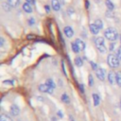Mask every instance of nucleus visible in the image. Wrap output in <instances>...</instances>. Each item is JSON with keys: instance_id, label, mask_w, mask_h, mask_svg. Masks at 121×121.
Returning a JSON list of instances; mask_svg holds the SVG:
<instances>
[{"instance_id": "3", "label": "nucleus", "mask_w": 121, "mask_h": 121, "mask_svg": "<svg viewBox=\"0 0 121 121\" xmlns=\"http://www.w3.org/2000/svg\"><path fill=\"white\" fill-rule=\"evenodd\" d=\"M95 43L96 48L98 49V51H100L101 53H105L106 52V46H105V43H104V39L101 37H97L95 40Z\"/></svg>"}, {"instance_id": "18", "label": "nucleus", "mask_w": 121, "mask_h": 121, "mask_svg": "<svg viewBox=\"0 0 121 121\" xmlns=\"http://www.w3.org/2000/svg\"><path fill=\"white\" fill-rule=\"evenodd\" d=\"M116 83L118 86L121 87V72L116 73Z\"/></svg>"}, {"instance_id": "9", "label": "nucleus", "mask_w": 121, "mask_h": 121, "mask_svg": "<svg viewBox=\"0 0 121 121\" xmlns=\"http://www.w3.org/2000/svg\"><path fill=\"white\" fill-rule=\"evenodd\" d=\"M51 6H52V9L56 11H58L60 9V4L59 0H52L51 1Z\"/></svg>"}, {"instance_id": "33", "label": "nucleus", "mask_w": 121, "mask_h": 121, "mask_svg": "<svg viewBox=\"0 0 121 121\" xmlns=\"http://www.w3.org/2000/svg\"><path fill=\"white\" fill-rule=\"evenodd\" d=\"M120 42H121V36H120Z\"/></svg>"}, {"instance_id": "20", "label": "nucleus", "mask_w": 121, "mask_h": 121, "mask_svg": "<svg viewBox=\"0 0 121 121\" xmlns=\"http://www.w3.org/2000/svg\"><path fill=\"white\" fill-rule=\"evenodd\" d=\"M95 25L99 28V29H101L102 28V26H103V24H102V21L101 20H95Z\"/></svg>"}, {"instance_id": "19", "label": "nucleus", "mask_w": 121, "mask_h": 121, "mask_svg": "<svg viewBox=\"0 0 121 121\" xmlns=\"http://www.w3.org/2000/svg\"><path fill=\"white\" fill-rule=\"evenodd\" d=\"M2 7H3V9L6 10V11H9L10 10V8H11V6L7 2V3H3L2 4Z\"/></svg>"}, {"instance_id": "25", "label": "nucleus", "mask_w": 121, "mask_h": 121, "mask_svg": "<svg viewBox=\"0 0 121 121\" xmlns=\"http://www.w3.org/2000/svg\"><path fill=\"white\" fill-rule=\"evenodd\" d=\"M116 56L118 57V59H119V60H121V46L118 48V50H117V53H116Z\"/></svg>"}, {"instance_id": "17", "label": "nucleus", "mask_w": 121, "mask_h": 121, "mask_svg": "<svg viewBox=\"0 0 121 121\" xmlns=\"http://www.w3.org/2000/svg\"><path fill=\"white\" fill-rule=\"evenodd\" d=\"M75 63H76V65H77V66L80 67V66H81V65L83 64V61H82L81 58L78 57V58H76V59H75Z\"/></svg>"}, {"instance_id": "13", "label": "nucleus", "mask_w": 121, "mask_h": 121, "mask_svg": "<svg viewBox=\"0 0 121 121\" xmlns=\"http://www.w3.org/2000/svg\"><path fill=\"white\" fill-rule=\"evenodd\" d=\"M75 42L77 43V44L78 45V47H79V49H80V50H83V49L85 48V43H83L81 40H79V39H77Z\"/></svg>"}, {"instance_id": "28", "label": "nucleus", "mask_w": 121, "mask_h": 121, "mask_svg": "<svg viewBox=\"0 0 121 121\" xmlns=\"http://www.w3.org/2000/svg\"><path fill=\"white\" fill-rule=\"evenodd\" d=\"M91 65H92V67H93V69H95V70H97V67H96V64H95V62H93V61H91Z\"/></svg>"}, {"instance_id": "15", "label": "nucleus", "mask_w": 121, "mask_h": 121, "mask_svg": "<svg viewBox=\"0 0 121 121\" xmlns=\"http://www.w3.org/2000/svg\"><path fill=\"white\" fill-rule=\"evenodd\" d=\"M7 2L11 6V7H16L20 3V0H7Z\"/></svg>"}, {"instance_id": "23", "label": "nucleus", "mask_w": 121, "mask_h": 121, "mask_svg": "<svg viewBox=\"0 0 121 121\" xmlns=\"http://www.w3.org/2000/svg\"><path fill=\"white\" fill-rule=\"evenodd\" d=\"M61 100L64 102V103H69V97L66 94H63L62 96H61Z\"/></svg>"}, {"instance_id": "30", "label": "nucleus", "mask_w": 121, "mask_h": 121, "mask_svg": "<svg viewBox=\"0 0 121 121\" xmlns=\"http://www.w3.org/2000/svg\"><path fill=\"white\" fill-rule=\"evenodd\" d=\"M26 3H29V4H34V2H35V0H26Z\"/></svg>"}, {"instance_id": "22", "label": "nucleus", "mask_w": 121, "mask_h": 121, "mask_svg": "<svg viewBox=\"0 0 121 121\" xmlns=\"http://www.w3.org/2000/svg\"><path fill=\"white\" fill-rule=\"evenodd\" d=\"M46 84H47L48 86H50L51 88H53V89L55 88V83H54V81H53L52 79H50V78L46 80Z\"/></svg>"}, {"instance_id": "7", "label": "nucleus", "mask_w": 121, "mask_h": 121, "mask_svg": "<svg viewBox=\"0 0 121 121\" xmlns=\"http://www.w3.org/2000/svg\"><path fill=\"white\" fill-rule=\"evenodd\" d=\"M63 31H64L65 36L68 37V38H71L73 36V34H74V31H73V29H72L71 26H65Z\"/></svg>"}, {"instance_id": "24", "label": "nucleus", "mask_w": 121, "mask_h": 121, "mask_svg": "<svg viewBox=\"0 0 121 121\" xmlns=\"http://www.w3.org/2000/svg\"><path fill=\"white\" fill-rule=\"evenodd\" d=\"M88 78H89V85H90V86H93V85H94V79H93L92 75H90Z\"/></svg>"}, {"instance_id": "16", "label": "nucleus", "mask_w": 121, "mask_h": 121, "mask_svg": "<svg viewBox=\"0 0 121 121\" xmlns=\"http://www.w3.org/2000/svg\"><path fill=\"white\" fill-rule=\"evenodd\" d=\"M105 4H106L107 8H108L110 10H112V9H114V6H113V4L112 3V1H111V0H106V1H105Z\"/></svg>"}, {"instance_id": "6", "label": "nucleus", "mask_w": 121, "mask_h": 121, "mask_svg": "<svg viewBox=\"0 0 121 121\" xmlns=\"http://www.w3.org/2000/svg\"><path fill=\"white\" fill-rule=\"evenodd\" d=\"M108 79H109V82L111 84L116 83V73H114L112 71H110L109 74H108Z\"/></svg>"}, {"instance_id": "32", "label": "nucleus", "mask_w": 121, "mask_h": 121, "mask_svg": "<svg viewBox=\"0 0 121 121\" xmlns=\"http://www.w3.org/2000/svg\"><path fill=\"white\" fill-rule=\"evenodd\" d=\"M44 9H46V11H47V12L49 11V7H48V6H45V8H44Z\"/></svg>"}, {"instance_id": "27", "label": "nucleus", "mask_w": 121, "mask_h": 121, "mask_svg": "<svg viewBox=\"0 0 121 121\" xmlns=\"http://www.w3.org/2000/svg\"><path fill=\"white\" fill-rule=\"evenodd\" d=\"M34 23H35V21H34V19H33V18H31V19H29V20H28V25L32 26Z\"/></svg>"}, {"instance_id": "12", "label": "nucleus", "mask_w": 121, "mask_h": 121, "mask_svg": "<svg viewBox=\"0 0 121 121\" xmlns=\"http://www.w3.org/2000/svg\"><path fill=\"white\" fill-rule=\"evenodd\" d=\"M71 46H72V50H73L75 53H78V52L80 51V49H79V47H78V45L77 44L76 42H73V43H71Z\"/></svg>"}, {"instance_id": "5", "label": "nucleus", "mask_w": 121, "mask_h": 121, "mask_svg": "<svg viewBox=\"0 0 121 121\" xmlns=\"http://www.w3.org/2000/svg\"><path fill=\"white\" fill-rule=\"evenodd\" d=\"M105 76H106V71L102 68H98L96 70V77L98 79L100 80H104L105 79Z\"/></svg>"}, {"instance_id": "8", "label": "nucleus", "mask_w": 121, "mask_h": 121, "mask_svg": "<svg viewBox=\"0 0 121 121\" xmlns=\"http://www.w3.org/2000/svg\"><path fill=\"white\" fill-rule=\"evenodd\" d=\"M19 112H20V109H19V107H18L17 105H12V106L10 107V113H11L13 116L18 115Z\"/></svg>"}, {"instance_id": "10", "label": "nucleus", "mask_w": 121, "mask_h": 121, "mask_svg": "<svg viewBox=\"0 0 121 121\" xmlns=\"http://www.w3.org/2000/svg\"><path fill=\"white\" fill-rule=\"evenodd\" d=\"M23 9H24L26 12H27V13H30V12L32 11L31 4H29V3H25V4L23 5Z\"/></svg>"}, {"instance_id": "11", "label": "nucleus", "mask_w": 121, "mask_h": 121, "mask_svg": "<svg viewBox=\"0 0 121 121\" xmlns=\"http://www.w3.org/2000/svg\"><path fill=\"white\" fill-rule=\"evenodd\" d=\"M90 30H91V32H92L93 34H97V33L99 32V28H98L95 24L90 25Z\"/></svg>"}, {"instance_id": "34", "label": "nucleus", "mask_w": 121, "mask_h": 121, "mask_svg": "<svg viewBox=\"0 0 121 121\" xmlns=\"http://www.w3.org/2000/svg\"><path fill=\"white\" fill-rule=\"evenodd\" d=\"M120 106H121V104H120Z\"/></svg>"}, {"instance_id": "29", "label": "nucleus", "mask_w": 121, "mask_h": 121, "mask_svg": "<svg viewBox=\"0 0 121 121\" xmlns=\"http://www.w3.org/2000/svg\"><path fill=\"white\" fill-rule=\"evenodd\" d=\"M79 90L81 93H84V86L82 84H79Z\"/></svg>"}, {"instance_id": "4", "label": "nucleus", "mask_w": 121, "mask_h": 121, "mask_svg": "<svg viewBox=\"0 0 121 121\" xmlns=\"http://www.w3.org/2000/svg\"><path fill=\"white\" fill-rule=\"evenodd\" d=\"M39 90L41 92H43V93H48V94H52L53 91H54V89L51 88L50 86H48L46 83L45 84H41L39 86Z\"/></svg>"}, {"instance_id": "1", "label": "nucleus", "mask_w": 121, "mask_h": 121, "mask_svg": "<svg viewBox=\"0 0 121 121\" xmlns=\"http://www.w3.org/2000/svg\"><path fill=\"white\" fill-rule=\"evenodd\" d=\"M104 35H105V37L109 40V41H115L117 38H118V33H117V31L114 29V28H112V27H109L108 29H106V31L104 32Z\"/></svg>"}, {"instance_id": "14", "label": "nucleus", "mask_w": 121, "mask_h": 121, "mask_svg": "<svg viewBox=\"0 0 121 121\" xmlns=\"http://www.w3.org/2000/svg\"><path fill=\"white\" fill-rule=\"evenodd\" d=\"M93 99H94V105L97 106L99 104V96L96 94H93Z\"/></svg>"}, {"instance_id": "21", "label": "nucleus", "mask_w": 121, "mask_h": 121, "mask_svg": "<svg viewBox=\"0 0 121 121\" xmlns=\"http://www.w3.org/2000/svg\"><path fill=\"white\" fill-rule=\"evenodd\" d=\"M0 121H12L8 115H6V114H2L1 115V117H0Z\"/></svg>"}, {"instance_id": "31", "label": "nucleus", "mask_w": 121, "mask_h": 121, "mask_svg": "<svg viewBox=\"0 0 121 121\" xmlns=\"http://www.w3.org/2000/svg\"><path fill=\"white\" fill-rule=\"evenodd\" d=\"M58 115H59L60 117H62V112H61L60 111H59V112H58Z\"/></svg>"}, {"instance_id": "2", "label": "nucleus", "mask_w": 121, "mask_h": 121, "mask_svg": "<svg viewBox=\"0 0 121 121\" xmlns=\"http://www.w3.org/2000/svg\"><path fill=\"white\" fill-rule=\"evenodd\" d=\"M107 60H108V64L111 67L115 68V67H118V65H119V59L114 54H109Z\"/></svg>"}, {"instance_id": "26", "label": "nucleus", "mask_w": 121, "mask_h": 121, "mask_svg": "<svg viewBox=\"0 0 121 121\" xmlns=\"http://www.w3.org/2000/svg\"><path fill=\"white\" fill-rule=\"evenodd\" d=\"M114 46H115V43H112L110 44V50L112 51V50L114 49Z\"/></svg>"}]
</instances>
